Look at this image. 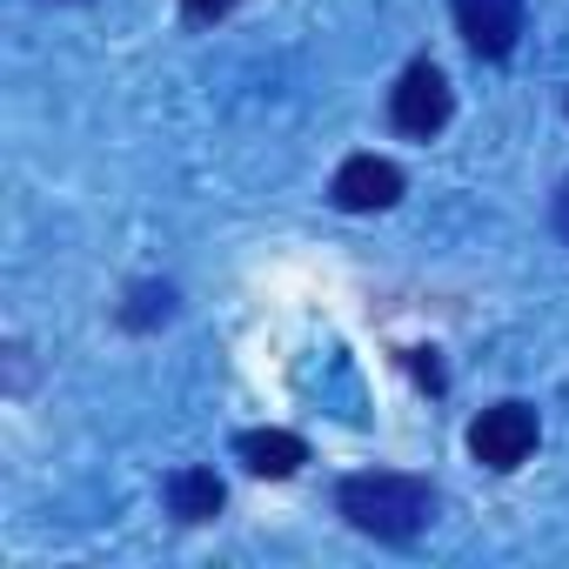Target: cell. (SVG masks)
Here are the masks:
<instances>
[{
    "label": "cell",
    "instance_id": "obj_1",
    "mask_svg": "<svg viewBox=\"0 0 569 569\" xmlns=\"http://www.w3.org/2000/svg\"><path fill=\"white\" fill-rule=\"evenodd\" d=\"M336 509L376 536V542H409L429 516H436V489L422 476H396V469H362L336 489Z\"/></svg>",
    "mask_w": 569,
    "mask_h": 569
},
{
    "label": "cell",
    "instance_id": "obj_2",
    "mask_svg": "<svg viewBox=\"0 0 569 569\" xmlns=\"http://www.w3.org/2000/svg\"><path fill=\"white\" fill-rule=\"evenodd\" d=\"M449 81H442V68L436 61H409L402 68V81H396V94H389V121H396V134H409V141H436L442 128H449Z\"/></svg>",
    "mask_w": 569,
    "mask_h": 569
},
{
    "label": "cell",
    "instance_id": "obj_3",
    "mask_svg": "<svg viewBox=\"0 0 569 569\" xmlns=\"http://www.w3.org/2000/svg\"><path fill=\"white\" fill-rule=\"evenodd\" d=\"M529 449H536V409H529V402H496V409H482V416L469 422V456H476L482 469H496V476L522 469Z\"/></svg>",
    "mask_w": 569,
    "mask_h": 569
},
{
    "label": "cell",
    "instance_id": "obj_4",
    "mask_svg": "<svg viewBox=\"0 0 569 569\" xmlns=\"http://www.w3.org/2000/svg\"><path fill=\"white\" fill-rule=\"evenodd\" d=\"M336 208H349V214H376V208H389V201H402V168L396 161H382V154H349L342 168H336Z\"/></svg>",
    "mask_w": 569,
    "mask_h": 569
},
{
    "label": "cell",
    "instance_id": "obj_5",
    "mask_svg": "<svg viewBox=\"0 0 569 569\" xmlns=\"http://www.w3.org/2000/svg\"><path fill=\"white\" fill-rule=\"evenodd\" d=\"M456 28L482 61H502L522 34V0H456Z\"/></svg>",
    "mask_w": 569,
    "mask_h": 569
},
{
    "label": "cell",
    "instance_id": "obj_6",
    "mask_svg": "<svg viewBox=\"0 0 569 569\" xmlns=\"http://www.w3.org/2000/svg\"><path fill=\"white\" fill-rule=\"evenodd\" d=\"M234 456H241L254 476H274V482H281V476H296V469L309 462V442L289 436V429H248V436L234 442Z\"/></svg>",
    "mask_w": 569,
    "mask_h": 569
},
{
    "label": "cell",
    "instance_id": "obj_7",
    "mask_svg": "<svg viewBox=\"0 0 569 569\" xmlns=\"http://www.w3.org/2000/svg\"><path fill=\"white\" fill-rule=\"evenodd\" d=\"M168 509L181 522H214L221 516V476L214 469H174L168 476Z\"/></svg>",
    "mask_w": 569,
    "mask_h": 569
},
{
    "label": "cell",
    "instance_id": "obj_8",
    "mask_svg": "<svg viewBox=\"0 0 569 569\" xmlns=\"http://www.w3.org/2000/svg\"><path fill=\"white\" fill-rule=\"evenodd\" d=\"M168 309H174V289H168V281H141V289L128 296V309H121V322H128V329H154V322H168Z\"/></svg>",
    "mask_w": 569,
    "mask_h": 569
},
{
    "label": "cell",
    "instance_id": "obj_9",
    "mask_svg": "<svg viewBox=\"0 0 569 569\" xmlns=\"http://www.w3.org/2000/svg\"><path fill=\"white\" fill-rule=\"evenodd\" d=\"M228 8H234V0H181V14H188V21H221Z\"/></svg>",
    "mask_w": 569,
    "mask_h": 569
},
{
    "label": "cell",
    "instance_id": "obj_10",
    "mask_svg": "<svg viewBox=\"0 0 569 569\" xmlns=\"http://www.w3.org/2000/svg\"><path fill=\"white\" fill-rule=\"evenodd\" d=\"M556 234L569 241V181H562V194H556Z\"/></svg>",
    "mask_w": 569,
    "mask_h": 569
}]
</instances>
